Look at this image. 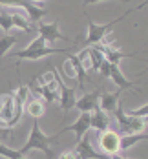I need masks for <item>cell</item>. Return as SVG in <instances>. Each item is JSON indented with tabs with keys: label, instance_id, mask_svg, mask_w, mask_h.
Segmentation results:
<instances>
[{
	"label": "cell",
	"instance_id": "28",
	"mask_svg": "<svg viewBox=\"0 0 148 159\" xmlns=\"http://www.w3.org/2000/svg\"><path fill=\"white\" fill-rule=\"evenodd\" d=\"M99 2H106V0H82V7H86V6H92V4H99ZM119 2H123V4H128L132 0H119Z\"/></svg>",
	"mask_w": 148,
	"mask_h": 159
},
{
	"label": "cell",
	"instance_id": "1",
	"mask_svg": "<svg viewBox=\"0 0 148 159\" xmlns=\"http://www.w3.org/2000/svg\"><path fill=\"white\" fill-rule=\"evenodd\" d=\"M145 6H146V2H143V4H141V6H137V7H132V9H128V11H124V13L119 16V18L110 20L108 24H95V22L90 18V15H88V13H84V15H86V18H88V37L84 39V48H88V46H97V44H110V42H108V39H106L108 31L114 28L115 24H119L121 20H124V18L130 15V13L137 11V9H143Z\"/></svg>",
	"mask_w": 148,
	"mask_h": 159
},
{
	"label": "cell",
	"instance_id": "18",
	"mask_svg": "<svg viewBox=\"0 0 148 159\" xmlns=\"http://www.w3.org/2000/svg\"><path fill=\"white\" fill-rule=\"evenodd\" d=\"M26 111L31 115L33 119H38V117H42V115H44L46 108H44V104H42V101H40V99H31V101L28 102V106H26Z\"/></svg>",
	"mask_w": 148,
	"mask_h": 159
},
{
	"label": "cell",
	"instance_id": "31",
	"mask_svg": "<svg viewBox=\"0 0 148 159\" xmlns=\"http://www.w3.org/2000/svg\"><path fill=\"white\" fill-rule=\"evenodd\" d=\"M7 135H9V130H2V132H0V139H2V137H7Z\"/></svg>",
	"mask_w": 148,
	"mask_h": 159
},
{
	"label": "cell",
	"instance_id": "15",
	"mask_svg": "<svg viewBox=\"0 0 148 159\" xmlns=\"http://www.w3.org/2000/svg\"><path fill=\"white\" fill-rule=\"evenodd\" d=\"M119 95H121V92L117 90V92H104V93H101L99 97V108L102 111H106V113H114L115 108H117V104H119Z\"/></svg>",
	"mask_w": 148,
	"mask_h": 159
},
{
	"label": "cell",
	"instance_id": "30",
	"mask_svg": "<svg viewBox=\"0 0 148 159\" xmlns=\"http://www.w3.org/2000/svg\"><path fill=\"white\" fill-rule=\"evenodd\" d=\"M108 159H130V157H123V156H119V154H114V156H110Z\"/></svg>",
	"mask_w": 148,
	"mask_h": 159
},
{
	"label": "cell",
	"instance_id": "32",
	"mask_svg": "<svg viewBox=\"0 0 148 159\" xmlns=\"http://www.w3.org/2000/svg\"><path fill=\"white\" fill-rule=\"evenodd\" d=\"M18 159H29V157L28 156H22V157H18Z\"/></svg>",
	"mask_w": 148,
	"mask_h": 159
},
{
	"label": "cell",
	"instance_id": "13",
	"mask_svg": "<svg viewBox=\"0 0 148 159\" xmlns=\"http://www.w3.org/2000/svg\"><path fill=\"white\" fill-rule=\"evenodd\" d=\"M66 130H71V132L75 134V139H77V143H79L82 137L88 134V130H92V128H90V113L82 111L81 115H79V119H77L73 125H70Z\"/></svg>",
	"mask_w": 148,
	"mask_h": 159
},
{
	"label": "cell",
	"instance_id": "6",
	"mask_svg": "<svg viewBox=\"0 0 148 159\" xmlns=\"http://www.w3.org/2000/svg\"><path fill=\"white\" fill-rule=\"evenodd\" d=\"M119 139L121 135L115 132V130H104V132H99L97 134V141H99V148H101V154L104 157H110L119 152Z\"/></svg>",
	"mask_w": 148,
	"mask_h": 159
},
{
	"label": "cell",
	"instance_id": "17",
	"mask_svg": "<svg viewBox=\"0 0 148 159\" xmlns=\"http://www.w3.org/2000/svg\"><path fill=\"white\" fill-rule=\"evenodd\" d=\"M148 134L146 132H137V134H123L119 139V152H126L139 141H146Z\"/></svg>",
	"mask_w": 148,
	"mask_h": 159
},
{
	"label": "cell",
	"instance_id": "27",
	"mask_svg": "<svg viewBox=\"0 0 148 159\" xmlns=\"http://www.w3.org/2000/svg\"><path fill=\"white\" fill-rule=\"evenodd\" d=\"M97 70H101V75H102V77H108V73H110V62H108V61H104Z\"/></svg>",
	"mask_w": 148,
	"mask_h": 159
},
{
	"label": "cell",
	"instance_id": "23",
	"mask_svg": "<svg viewBox=\"0 0 148 159\" xmlns=\"http://www.w3.org/2000/svg\"><path fill=\"white\" fill-rule=\"evenodd\" d=\"M0 156H2V157H6V159H18V157H22L20 150H13L11 146L2 144V143H0Z\"/></svg>",
	"mask_w": 148,
	"mask_h": 159
},
{
	"label": "cell",
	"instance_id": "9",
	"mask_svg": "<svg viewBox=\"0 0 148 159\" xmlns=\"http://www.w3.org/2000/svg\"><path fill=\"white\" fill-rule=\"evenodd\" d=\"M55 53H70V49H62V48H40V49H33V51H28V49H22V51H16L13 57L20 61H38V59H44L48 55H55Z\"/></svg>",
	"mask_w": 148,
	"mask_h": 159
},
{
	"label": "cell",
	"instance_id": "20",
	"mask_svg": "<svg viewBox=\"0 0 148 159\" xmlns=\"http://www.w3.org/2000/svg\"><path fill=\"white\" fill-rule=\"evenodd\" d=\"M75 57H77V61H79V64L82 66V70H84V71H90V70H93L92 57H90V49H88V48H84L82 51H79Z\"/></svg>",
	"mask_w": 148,
	"mask_h": 159
},
{
	"label": "cell",
	"instance_id": "11",
	"mask_svg": "<svg viewBox=\"0 0 148 159\" xmlns=\"http://www.w3.org/2000/svg\"><path fill=\"white\" fill-rule=\"evenodd\" d=\"M99 97H101V92L99 90H93L90 93H84L81 99L75 101V108H79V111H86V113H92L99 106Z\"/></svg>",
	"mask_w": 148,
	"mask_h": 159
},
{
	"label": "cell",
	"instance_id": "7",
	"mask_svg": "<svg viewBox=\"0 0 148 159\" xmlns=\"http://www.w3.org/2000/svg\"><path fill=\"white\" fill-rule=\"evenodd\" d=\"M35 28H37V31H38V37H42L44 40H46V44L49 42H55V40H66V42H71V44H75V40H70L68 37H64L61 30H59V20H53V22H37L35 24Z\"/></svg>",
	"mask_w": 148,
	"mask_h": 159
},
{
	"label": "cell",
	"instance_id": "22",
	"mask_svg": "<svg viewBox=\"0 0 148 159\" xmlns=\"http://www.w3.org/2000/svg\"><path fill=\"white\" fill-rule=\"evenodd\" d=\"M0 28L4 35H7V31L13 28V18H11V11H2L0 13Z\"/></svg>",
	"mask_w": 148,
	"mask_h": 159
},
{
	"label": "cell",
	"instance_id": "10",
	"mask_svg": "<svg viewBox=\"0 0 148 159\" xmlns=\"http://www.w3.org/2000/svg\"><path fill=\"white\" fill-rule=\"evenodd\" d=\"M75 156L77 159H108L104 157L99 150L93 148V144L90 143V139H88V135H84L79 143H75Z\"/></svg>",
	"mask_w": 148,
	"mask_h": 159
},
{
	"label": "cell",
	"instance_id": "2",
	"mask_svg": "<svg viewBox=\"0 0 148 159\" xmlns=\"http://www.w3.org/2000/svg\"><path fill=\"white\" fill-rule=\"evenodd\" d=\"M66 132L64 130H61L59 134H55V135H46L40 126H38V119H33V126H31V134H29V137H28V141L26 144L20 148V154L22 156H26L28 152H31V150H40V152H44L46 154V157L48 159H53V150H51V143H55L59 137H61V134Z\"/></svg>",
	"mask_w": 148,
	"mask_h": 159
},
{
	"label": "cell",
	"instance_id": "12",
	"mask_svg": "<svg viewBox=\"0 0 148 159\" xmlns=\"http://www.w3.org/2000/svg\"><path fill=\"white\" fill-rule=\"evenodd\" d=\"M108 77L114 80V84L119 88V92H123V90H135V86H137L135 82L128 80L123 75V71L119 70L117 64H110V73H108Z\"/></svg>",
	"mask_w": 148,
	"mask_h": 159
},
{
	"label": "cell",
	"instance_id": "14",
	"mask_svg": "<svg viewBox=\"0 0 148 159\" xmlns=\"http://www.w3.org/2000/svg\"><path fill=\"white\" fill-rule=\"evenodd\" d=\"M108 126H110V117H108V113L102 111L97 106L95 110L90 113V128H93V130H97V132H104V130H108Z\"/></svg>",
	"mask_w": 148,
	"mask_h": 159
},
{
	"label": "cell",
	"instance_id": "24",
	"mask_svg": "<svg viewBox=\"0 0 148 159\" xmlns=\"http://www.w3.org/2000/svg\"><path fill=\"white\" fill-rule=\"evenodd\" d=\"M13 93H15V97L22 102V104H24V102H26V99L29 97V88H28V86H24V84H20V86H18V90L13 92Z\"/></svg>",
	"mask_w": 148,
	"mask_h": 159
},
{
	"label": "cell",
	"instance_id": "25",
	"mask_svg": "<svg viewBox=\"0 0 148 159\" xmlns=\"http://www.w3.org/2000/svg\"><path fill=\"white\" fill-rule=\"evenodd\" d=\"M126 113H128V115H132V117H137V119H146L148 104H143V106H141V108H137V110H128Z\"/></svg>",
	"mask_w": 148,
	"mask_h": 159
},
{
	"label": "cell",
	"instance_id": "8",
	"mask_svg": "<svg viewBox=\"0 0 148 159\" xmlns=\"http://www.w3.org/2000/svg\"><path fill=\"white\" fill-rule=\"evenodd\" d=\"M62 71H64V77H68L70 80H77L79 84H82L84 80H90V77L86 75V71L82 70V66L79 64L75 55H70L62 64Z\"/></svg>",
	"mask_w": 148,
	"mask_h": 159
},
{
	"label": "cell",
	"instance_id": "26",
	"mask_svg": "<svg viewBox=\"0 0 148 159\" xmlns=\"http://www.w3.org/2000/svg\"><path fill=\"white\" fill-rule=\"evenodd\" d=\"M46 46H48L46 40H44L42 37H37L35 40H31V44H29L26 49H28V51H33V49H40V48H46Z\"/></svg>",
	"mask_w": 148,
	"mask_h": 159
},
{
	"label": "cell",
	"instance_id": "4",
	"mask_svg": "<svg viewBox=\"0 0 148 159\" xmlns=\"http://www.w3.org/2000/svg\"><path fill=\"white\" fill-rule=\"evenodd\" d=\"M115 119L119 123V130H123V134H137V132H143L145 125H146V119H137V117H132L124 111L123 102L119 101L117 108L114 111Z\"/></svg>",
	"mask_w": 148,
	"mask_h": 159
},
{
	"label": "cell",
	"instance_id": "21",
	"mask_svg": "<svg viewBox=\"0 0 148 159\" xmlns=\"http://www.w3.org/2000/svg\"><path fill=\"white\" fill-rule=\"evenodd\" d=\"M15 42H16L15 35H2V37H0V57H4L9 49L13 48Z\"/></svg>",
	"mask_w": 148,
	"mask_h": 159
},
{
	"label": "cell",
	"instance_id": "33",
	"mask_svg": "<svg viewBox=\"0 0 148 159\" xmlns=\"http://www.w3.org/2000/svg\"><path fill=\"white\" fill-rule=\"evenodd\" d=\"M31 2H33V4H37V2H40V0H31Z\"/></svg>",
	"mask_w": 148,
	"mask_h": 159
},
{
	"label": "cell",
	"instance_id": "16",
	"mask_svg": "<svg viewBox=\"0 0 148 159\" xmlns=\"http://www.w3.org/2000/svg\"><path fill=\"white\" fill-rule=\"evenodd\" d=\"M59 101H61V108L64 113L71 110V108H75V88H70V86H64L62 82H61V93H59Z\"/></svg>",
	"mask_w": 148,
	"mask_h": 159
},
{
	"label": "cell",
	"instance_id": "3",
	"mask_svg": "<svg viewBox=\"0 0 148 159\" xmlns=\"http://www.w3.org/2000/svg\"><path fill=\"white\" fill-rule=\"evenodd\" d=\"M22 102L15 97V93H2L0 95V128L15 126L22 115Z\"/></svg>",
	"mask_w": 148,
	"mask_h": 159
},
{
	"label": "cell",
	"instance_id": "19",
	"mask_svg": "<svg viewBox=\"0 0 148 159\" xmlns=\"http://www.w3.org/2000/svg\"><path fill=\"white\" fill-rule=\"evenodd\" d=\"M11 18H13V28L24 30V31H31V30H35V24H31L26 16H22L20 13H11Z\"/></svg>",
	"mask_w": 148,
	"mask_h": 159
},
{
	"label": "cell",
	"instance_id": "29",
	"mask_svg": "<svg viewBox=\"0 0 148 159\" xmlns=\"http://www.w3.org/2000/svg\"><path fill=\"white\" fill-rule=\"evenodd\" d=\"M59 159H77V156H75L73 150H66V152H62V154L59 156Z\"/></svg>",
	"mask_w": 148,
	"mask_h": 159
},
{
	"label": "cell",
	"instance_id": "5",
	"mask_svg": "<svg viewBox=\"0 0 148 159\" xmlns=\"http://www.w3.org/2000/svg\"><path fill=\"white\" fill-rule=\"evenodd\" d=\"M0 6H11V7H22L26 9V15H28V20L31 24H37L40 22V18L46 15V9L33 4L31 0H0Z\"/></svg>",
	"mask_w": 148,
	"mask_h": 159
}]
</instances>
